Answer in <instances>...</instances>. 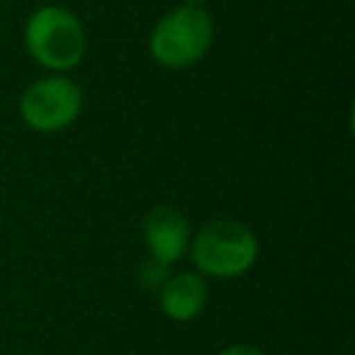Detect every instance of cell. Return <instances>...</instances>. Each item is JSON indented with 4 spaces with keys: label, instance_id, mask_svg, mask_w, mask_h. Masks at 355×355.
Wrapping results in <instances>:
<instances>
[{
    "label": "cell",
    "instance_id": "cell-4",
    "mask_svg": "<svg viewBox=\"0 0 355 355\" xmlns=\"http://www.w3.org/2000/svg\"><path fill=\"white\" fill-rule=\"evenodd\" d=\"M83 110V93L66 76H46L30 85L20 98V117L40 134L71 127Z\"/></svg>",
    "mask_w": 355,
    "mask_h": 355
},
{
    "label": "cell",
    "instance_id": "cell-1",
    "mask_svg": "<svg viewBox=\"0 0 355 355\" xmlns=\"http://www.w3.org/2000/svg\"><path fill=\"white\" fill-rule=\"evenodd\" d=\"M214 40V22L202 8L183 6L163 15L148 37L153 61L166 69H190L205 59Z\"/></svg>",
    "mask_w": 355,
    "mask_h": 355
},
{
    "label": "cell",
    "instance_id": "cell-2",
    "mask_svg": "<svg viewBox=\"0 0 355 355\" xmlns=\"http://www.w3.org/2000/svg\"><path fill=\"white\" fill-rule=\"evenodd\" d=\"M27 54L49 71H71L83 61L85 30L71 10L44 6L32 12L25 25Z\"/></svg>",
    "mask_w": 355,
    "mask_h": 355
},
{
    "label": "cell",
    "instance_id": "cell-9",
    "mask_svg": "<svg viewBox=\"0 0 355 355\" xmlns=\"http://www.w3.org/2000/svg\"><path fill=\"white\" fill-rule=\"evenodd\" d=\"M185 3H188V6H195V8H202L205 0H185Z\"/></svg>",
    "mask_w": 355,
    "mask_h": 355
},
{
    "label": "cell",
    "instance_id": "cell-7",
    "mask_svg": "<svg viewBox=\"0 0 355 355\" xmlns=\"http://www.w3.org/2000/svg\"><path fill=\"white\" fill-rule=\"evenodd\" d=\"M168 266H163V263L158 261H148L146 266H144V272H141V282L146 287H161L163 282L168 280Z\"/></svg>",
    "mask_w": 355,
    "mask_h": 355
},
{
    "label": "cell",
    "instance_id": "cell-3",
    "mask_svg": "<svg viewBox=\"0 0 355 355\" xmlns=\"http://www.w3.org/2000/svg\"><path fill=\"white\" fill-rule=\"evenodd\" d=\"M188 251L200 272L229 280L253 268L258 258V239L251 229L234 219H217L190 239Z\"/></svg>",
    "mask_w": 355,
    "mask_h": 355
},
{
    "label": "cell",
    "instance_id": "cell-8",
    "mask_svg": "<svg viewBox=\"0 0 355 355\" xmlns=\"http://www.w3.org/2000/svg\"><path fill=\"white\" fill-rule=\"evenodd\" d=\"M219 355H263V350H258L256 345H248V343H239L232 345V348L222 350Z\"/></svg>",
    "mask_w": 355,
    "mask_h": 355
},
{
    "label": "cell",
    "instance_id": "cell-5",
    "mask_svg": "<svg viewBox=\"0 0 355 355\" xmlns=\"http://www.w3.org/2000/svg\"><path fill=\"white\" fill-rule=\"evenodd\" d=\"M144 241L151 258L163 266H173L188 253L190 248V224L183 214L173 207H156L144 219Z\"/></svg>",
    "mask_w": 355,
    "mask_h": 355
},
{
    "label": "cell",
    "instance_id": "cell-6",
    "mask_svg": "<svg viewBox=\"0 0 355 355\" xmlns=\"http://www.w3.org/2000/svg\"><path fill=\"white\" fill-rule=\"evenodd\" d=\"M161 309L173 321H193L207 304V285L195 272H180L161 285Z\"/></svg>",
    "mask_w": 355,
    "mask_h": 355
}]
</instances>
